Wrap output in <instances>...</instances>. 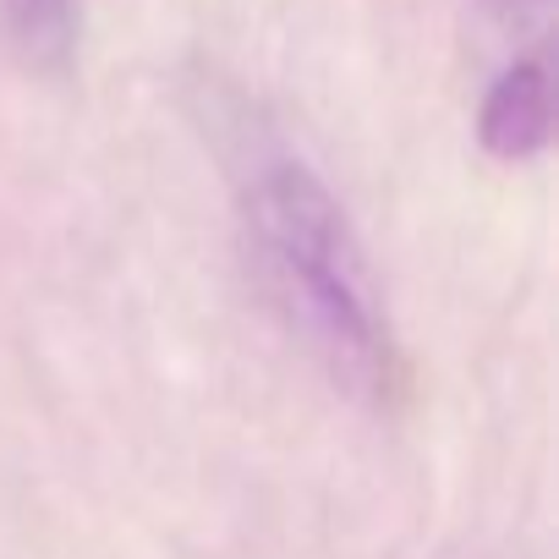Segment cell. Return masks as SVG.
<instances>
[{
    "mask_svg": "<svg viewBox=\"0 0 559 559\" xmlns=\"http://www.w3.org/2000/svg\"><path fill=\"white\" fill-rule=\"evenodd\" d=\"M241 225L274 308L292 319L324 373L352 395H390L395 330L384 286L324 176L292 154H258L241 170Z\"/></svg>",
    "mask_w": 559,
    "mask_h": 559,
    "instance_id": "obj_1",
    "label": "cell"
},
{
    "mask_svg": "<svg viewBox=\"0 0 559 559\" xmlns=\"http://www.w3.org/2000/svg\"><path fill=\"white\" fill-rule=\"evenodd\" d=\"M477 138L499 165H526L554 138V78L543 56L510 61L477 110Z\"/></svg>",
    "mask_w": 559,
    "mask_h": 559,
    "instance_id": "obj_2",
    "label": "cell"
},
{
    "mask_svg": "<svg viewBox=\"0 0 559 559\" xmlns=\"http://www.w3.org/2000/svg\"><path fill=\"white\" fill-rule=\"evenodd\" d=\"M17 50L34 67H67L83 34V0H0Z\"/></svg>",
    "mask_w": 559,
    "mask_h": 559,
    "instance_id": "obj_3",
    "label": "cell"
},
{
    "mask_svg": "<svg viewBox=\"0 0 559 559\" xmlns=\"http://www.w3.org/2000/svg\"><path fill=\"white\" fill-rule=\"evenodd\" d=\"M493 7H499L510 23H532V17H543V12L554 7V0H493Z\"/></svg>",
    "mask_w": 559,
    "mask_h": 559,
    "instance_id": "obj_4",
    "label": "cell"
}]
</instances>
